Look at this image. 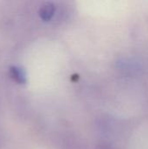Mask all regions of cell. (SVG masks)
<instances>
[{
    "instance_id": "1",
    "label": "cell",
    "mask_w": 148,
    "mask_h": 149,
    "mask_svg": "<svg viewBox=\"0 0 148 149\" xmlns=\"http://www.w3.org/2000/svg\"><path fill=\"white\" fill-rule=\"evenodd\" d=\"M55 5L52 3H44L40 10H39V16L42 20L44 21H49L51 19V17L54 16L55 13Z\"/></svg>"
},
{
    "instance_id": "2",
    "label": "cell",
    "mask_w": 148,
    "mask_h": 149,
    "mask_svg": "<svg viewBox=\"0 0 148 149\" xmlns=\"http://www.w3.org/2000/svg\"><path fill=\"white\" fill-rule=\"evenodd\" d=\"M10 75L14 81L18 84L26 83V73L24 70L18 66H11L10 68Z\"/></svg>"
}]
</instances>
